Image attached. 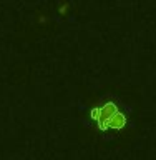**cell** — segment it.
Returning <instances> with one entry per match:
<instances>
[{
	"label": "cell",
	"mask_w": 156,
	"mask_h": 160,
	"mask_svg": "<svg viewBox=\"0 0 156 160\" xmlns=\"http://www.w3.org/2000/svg\"><path fill=\"white\" fill-rule=\"evenodd\" d=\"M90 115L103 132L105 130H121L126 125V117L120 112L113 102H108L102 107H95Z\"/></svg>",
	"instance_id": "obj_1"
}]
</instances>
